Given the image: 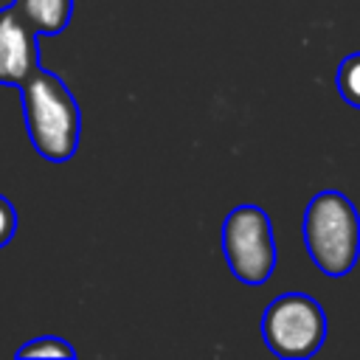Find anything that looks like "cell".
I'll use <instances>...</instances> for the list:
<instances>
[{
    "mask_svg": "<svg viewBox=\"0 0 360 360\" xmlns=\"http://www.w3.org/2000/svg\"><path fill=\"white\" fill-rule=\"evenodd\" d=\"M14 357H68V360H73L76 357V349L65 338L42 335V338H34V340L22 343L14 352Z\"/></svg>",
    "mask_w": 360,
    "mask_h": 360,
    "instance_id": "7",
    "label": "cell"
},
{
    "mask_svg": "<svg viewBox=\"0 0 360 360\" xmlns=\"http://www.w3.org/2000/svg\"><path fill=\"white\" fill-rule=\"evenodd\" d=\"M11 8L37 31V37L62 34L73 17V0H11Z\"/></svg>",
    "mask_w": 360,
    "mask_h": 360,
    "instance_id": "6",
    "label": "cell"
},
{
    "mask_svg": "<svg viewBox=\"0 0 360 360\" xmlns=\"http://www.w3.org/2000/svg\"><path fill=\"white\" fill-rule=\"evenodd\" d=\"M304 245L323 276H346L360 256V217L354 202L335 188L318 191L304 211Z\"/></svg>",
    "mask_w": 360,
    "mask_h": 360,
    "instance_id": "2",
    "label": "cell"
},
{
    "mask_svg": "<svg viewBox=\"0 0 360 360\" xmlns=\"http://www.w3.org/2000/svg\"><path fill=\"white\" fill-rule=\"evenodd\" d=\"M323 307L307 292H284L273 298L262 315V338L281 360H307L326 340Z\"/></svg>",
    "mask_w": 360,
    "mask_h": 360,
    "instance_id": "3",
    "label": "cell"
},
{
    "mask_svg": "<svg viewBox=\"0 0 360 360\" xmlns=\"http://www.w3.org/2000/svg\"><path fill=\"white\" fill-rule=\"evenodd\" d=\"M39 68L37 31L11 6L0 8V84L20 87Z\"/></svg>",
    "mask_w": 360,
    "mask_h": 360,
    "instance_id": "5",
    "label": "cell"
},
{
    "mask_svg": "<svg viewBox=\"0 0 360 360\" xmlns=\"http://www.w3.org/2000/svg\"><path fill=\"white\" fill-rule=\"evenodd\" d=\"M222 253L242 284H264L276 270V236L259 205H236L222 219Z\"/></svg>",
    "mask_w": 360,
    "mask_h": 360,
    "instance_id": "4",
    "label": "cell"
},
{
    "mask_svg": "<svg viewBox=\"0 0 360 360\" xmlns=\"http://www.w3.org/2000/svg\"><path fill=\"white\" fill-rule=\"evenodd\" d=\"M338 90L340 98L360 110V53H349L338 68Z\"/></svg>",
    "mask_w": 360,
    "mask_h": 360,
    "instance_id": "8",
    "label": "cell"
},
{
    "mask_svg": "<svg viewBox=\"0 0 360 360\" xmlns=\"http://www.w3.org/2000/svg\"><path fill=\"white\" fill-rule=\"evenodd\" d=\"M17 233V211L6 194H0V248H6Z\"/></svg>",
    "mask_w": 360,
    "mask_h": 360,
    "instance_id": "9",
    "label": "cell"
},
{
    "mask_svg": "<svg viewBox=\"0 0 360 360\" xmlns=\"http://www.w3.org/2000/svg\"><path fill=\"white\" fill-rule=\"evenodd\" d=\"M20 90L22 118L31 146L48 163H68L82 138V110L68 84L48 68H39Z\"/></svg>",
    "mask_w": 360,
    "mask_h": 360,
    "instance_id": "1",
    "label": "cell"
}]
</instances>
